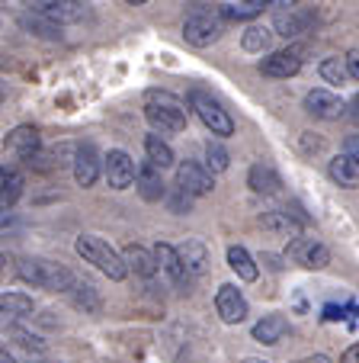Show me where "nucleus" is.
I'll use <instances>...</instances> for the list:
<instances>
[{
    "label": "nucleus",
    "instance_id": "33",
    "mask_svg": "<svg viewBox=\"0 0 359 363\" xmlns=\"http://www.w3.org/2000/svg\"><path fill=\"white\" fill-rule=\"evenodd\" d=\"M77 306H84V308H96V306H100V299H96V293H93V286H90V283H77Z\"/></svg>",
    "mask_w": 359,
    "mask_h": 363
},
{
    "label": "nucleus",
    "instance_id": "42",
    "mask_svg": "<svg viewBox=\"0 0 359 363\" xmlns=\"http://www.w3.org/2000/svg\"><path fill=\"white\" fill-rule=\"evenodd\" d=\"M308 363H331V360H327V357H312Z\"/></svg>",
    "mask_w": 359,
    "mask_h": 363
},
{
    "label": "nucleus",
    "instance_id": "39",
    "mask_svg": "<svg viewBox=\"0 0 359 363\" xmlns=\"http://www.w3.org/2000/svg\"><path fill=\"white\" fill-rule=\"evenodd\" d=\"M340 363H359V341L353 344V347L343 350V357H340Z\"/></svg>",
    "mask_w": 359,
    "mask_h": 363
},
{
    "label": "nucleus",
    "instance_id": "6",
    "mask_svg": "<svg viewBox=\"0 0 359 363\" xmlns=\"http://www.w3.org/2000/svg\"><path fill=\"white\" fill-rule=\"evenodd\" d=\"M176 190H183L186 196H209L215 190V180H212V174L203 164L183 161V164L176 167Z\"/></svg>",
    "mask_w": 359,
    "mask_h": 363
},
{
    "label": "nucleus",
    "instance_id": "20",
    "mask_svg": "<svg viewBox=\"0 0 359 363\" xmlns=\"http://www.w3.org/2000/svg\"><path fill=\"white\" fill-rule=\"evenodd\" d=\"M138 193H142L148 203H154V199L164 196V180H161V167H154L151 161H144L142 167H138Z\"/></svg>",
    "mask_w": 359,
    "mask_h": 363
},
{
    "label": "nucleus",
    "instance_id": "2",
    "mask_svg": "<svg viewBox=\"0 0 359 363\" xmlns=\"http://www.w3.org/2000/svg\"><path fill=\"white\" fill-rule=\"evenodd\" d=\"M74 247H77V254H81L84 261L93 264L96 270H103L109 280H125L129 264L122 261V254H115L103 238H96V235H81Z\"/></svg>",
    "mask_w": 359,
    "mask_h": 363
},
{
    "label": "nucleus",
    "instance_id": "4",
    "mask_svg": "<svg viewBox=\"0 0 359 363\" xmlns=\"http://www.w3.org/2000/svg\"><path fill=\"white\" fill-rule=\"evenodd\" d=\"M20 277L42 289H71L74 286V277H71V270L64 267V264L42 261V257H26V261H20Z\"/></svg>",
    "mask_w": 359,
    "mask_h": 363
},
{
    "label": "nucleus",
    "instance_id": "18",
    "mask_svg": "<svg viewBox=\"0 0 359 363\" xmlns=\"http://www.w3.org/2000/svg\"><path fill=\"white\" fill-rule=\"evenodd\" d=\"M122 261L129 264V270H135L138 277H154L157 270H161V267H157V257L151 251H144L142 245H129V247H125Z\"/></svg>",
    "mask_w": 359,
    "mask_h": 363
},
{
    "label": "nucleus",
    "instance_id": "7",
    "mask_svg": "<svg viewBox=\"0 0 359 363\" xmlns=\"http://www.w3.org/2000/svg\"><path fill=\"white\" fill-rule=\"evenodd\" d=\"M215 308H218V315H222L224 325H241V322L247 318V299L241 296V289L231 286V283L218 286V293H215Z\"/></svg>",
    "mask_w": 359,
    "mask_h": 363
},
{
    "label": "nucleus",
    "instance_id": "21",
    "mask_svg": "<svg viewBox=\"0 0 359 363\" xmlns=\"http://www.w3.org/2000/svg\"><path fill=\"white\" fill-rule=\"evenodd\" d=\"M276 33L285 35V39H295V35H302L308 26H312V16L302 13V10H283V13L276 16Z\"/></svg>",
    "mask_w": 359,
    "mask_h": 363
},
{
    "label": "nucleus",
    "instance_id": "38",
    "mask_svg": "<svg viewBox=\"0 0 359 363\" xmlns=\"http://www.w3.org/2000/svg\"><path fill=\"white\" fill-rule=\"evenodd\" d=\"M346 68H350V77H356L359 81V52L353 48V52H346Z\"/></svg>",
    "mask_w": 359,
    "mask_h": 363
},
{
    "label": "nucleus",
    "instance_id": "14",
    "mask_svg": "<svg viewBox=\"0 0 359 363\" xmlns=\"http://www.w3.org/2000/svg\"><path fill=\"white\" fill-rule=\"evenodd\" d=\"M176 251H180V261H183V267H186L190 277H203L205 270H209V251H205L203 241L190 238V241H183V245L176 247Z\"/></svg>",
    "mask_w": 359,
    "mask_h": 363
},
{
    "label": "nucleus",
    "instance_id": "36",
    "mask_svg": "<svg viewBox=\"0 0 359 363\" xmlns=\"http://www.w3.org/2000/svg\"><path fill=\"white\" fill-rule=\"evenodd\" d=\"M343 155H350L353 161H359V135H350L343 142Z\"/></svg>",
    "mask_w": 359,
    "mask_h": 363
},
{
    "label": "nucleus",
    "instance_id": "16",
    "mask_svg": "<svg viewBox=\"0 0 359 363\" xmlns=\"http://www.w3.org/2000/svg\"><path fill=\"white\" fill-rule=\"evenodd\" d=\"M327 174H331V180L337 186H343V190L359 186V161H353L350 155H337V158L331 161V167H327Z\"/></svg>",
    "mask_w": 359,
    "mask_h": 363
},
{
    "label": "nucleus",
    "instance_id": "40",
    "mask_svg": "<svg viewBox=\"0 0 359 363\" xmlns=\"http://www.w3.org/2000/svg\"><path fill=\"white\" fill-rule=\"evenodd\" d=\"M350 110H353V116H356V119H359V94H356V96H353V103H350Z\"/></svg>",
    "mask_w": 359,
    "mask_h": 363
},
{
    "label": "nucleus",
    "instance_id": "24",
    "mask_svg": "<svg viewBox=\"0 0 359 363\" xmlns=\"http://www.w3.org/2000/svg\"><path fill=\"white\" fill-rule=\"evenodd\" d=\"M144 151H148V161H151V164L161 167V171L173 164V151H170V145L164 142L161 135H148V138H144Z\"/></svg>",
    "mask_w": 359,
    "mask_h": 363
},
{
    "label": "nucleus",
    "instance_id": "23",
    "mask_svg": "<svg viewBox=\"0 0 359 363\" xmlns=\"http://www.w3.org/2000/svg\"><path fill=\"white\" fill-rule=\"evenodd\" d=\"M228 267L234 270V274L241 277L244 283H253V280L260 277V270H257V264H253V257H251V254H247L241 245H231V247H228Z\"/></svg>",
    "mask_w": 359,
    "mask_h": 363
},
{
    "label": "nucleus",
    "instance_id": "27",
    "mask_svg": "<svg viewBox=\"0 0 359 363\" xmlns=\"http://www.w3.org/2000/svg\"><path fill=\"white\" fill-rule=\"evenodd\" d=\"M0 308H4V315H10V318H23L33 312V299L23 293H4L0 296Z\"/></svg>",
    "mask_w": 359,
    "mask_h": 363
},
{
    "label": "nucleus",
    "instance_id": "31",
    "mask_svg": "<svg viewBox=\"0 0 359 363\" xmlns=\"http://www.w3.org/2000/svg\"><path fill=\"white\" fill-rule=\"evenodd\" d=\"M10 337H13L23 350H29V354H45V341L35 337V335H29L26 328H10Z\"/></svg>",
    "mask_w": 359,
    "mask_h": 363
},
{
    "label": "nucleus",
    "instance_id": "30",
    "mask_svg": "<svg viewBox=\"0 0 359 363\" xmlns=\"http://www.w3.org/2000/svg\"><path fill=\"white\" fill-rule=\"evenodd\" d=\"M205 167H209L212 174L228 171V151H224L218 142H209V145H205Z\"/></svg>",
    "mask_w": 359,
    "mask_h": 363
},
{
    "label": "nucleus",
    "instance_id": "10",
    "mask_svg": "<svg viewBox=\"0 0 359 363\" xmlns=\"http://www.w3.org/2000/svg\"><path fill=\"white\" fill-rule=\"evenodd\" d=\"M289 257L308 270H321V267H327V261H331V251L314 238H295L289 245Z\"/></svg>",
    "mask_w": 359,
    "mask_h": 363
},
{
    "label": "nucleus",
    "instance_id": "22",
    "mask_svg": "<svg viewBox=\"0 0 359 363\" xmlns=\"http://www.w3.org/2000/svg\"><path fill=\"white\" fill-rule=\"evenodd\" d=\"M7 148H13L23 158H33L35 151H39V132H35L33 125H16L7 135Z\"/></svg>",
    "mask_w": 359,
    "mask_h": 363
},
{
    "label": "nucleus",
    "instance_id": "34",
    "mask_svg": "<svg viewBox=\"0 0 359 363\" xmlns=\"http://www.w3.org/2000/svg\"><path fill=\"white\" fill-rule=\"evenodd\" d=\"M247 7L263 10V7H283V10H298V0H244Z\"/></svg>",
    "mask_w": 359,
    "mask_h": 363
},
{
    "label": "nucleus",
    "instance_id": "29",
    "mask_svg": "<svg viewBox=\"0 0 359 363\" xmlns=\"http://www.w3.org/2000/svg\"><path fill=\"white\" fill-rule=\"evenodd\" d=\"M321 77L327 84H343L350 77V68H346V58H324L321 62Z\"/></svg>",
    "mask_w": 359,
    "mask_h": 363
},
{
    "label": "nucleus",
    "instance_id": "26",
    "mask_svg": "<svg viewBox=\"0 0 359 363\" xmlns=\"http://www.w3.org/2000/svg\"><path fill=\"white\" fill-rule=\"evenodd\" d=\"M263 228H270V232L276 235H295L298 232V219L289 213V209H283V213H263Z\"/></svg>",
    "mask_w": 359,
    "mask_h": 363
},
{
    "label": "nucleus",
    "instance_id": "44",
    "mask_svg": "<svg viewBox=\"0 0 359 363\" xmlns=\"http://www.w3.org/2000/svg\"><path fill=\"white\" fill-rule=\"evenodd\" d=\"M244 363H266V360H257V357H247Z\"/></svg>",
    "mask_w": 359,
    "mask_h": 363
},
{
    "label": "nucleus",
    "instance_id": "8",
    "mask_svg": "<svg viewBox=\"0 0 359 363\" xmlns=\"http://www.w3.org/2000/svg\"><path fill=\"white\" fill-rule=\"evenodd\" d=\"M29 4H35V10L42 16H48V23H58V26L87 20V7L77 4V0H29Z\"/></svg>",
    "mask_w": 359,
    "mask_h": 363
},
{
    "label": "nucleus",
    "instance_id": "35",
    "mask_svg": "<svg viewBox=\"0 0 359 363\" xmlns=\"http://www.w3.org/2000/svg\"><path fill=\"white\" fill-rule=\"evenodd\" d=\"M260 10H253V7H222V16L224 20H253V16H257Z\"/></svg>",
    "mask_w": 359,
    "mask_h": 363
},
{
    "label": "nucleus",
    "instance_id": "32",
    "mask_svg": "<svg viewBox=\"0 0 359 363\" xmlns=\"http://www.w3.org/2000/svg\"><path fill=\"white\" fill-rule=\"evenodd\" d=\"M23 26L26 29H35V33L39 35H48V39H55V35H62L58 33V26H55V23H42V20H29V16H23Z\"/></svg>",
    "mask_w": 359,
    "mask_h": 363
},
{
    "label": "nucleus",
    "instance_id": "28",
    "mask_svg": "<svg viewBox=\"0 0 359 363\" xmlns=\"http://www.w3.org/2000/svg\"><path fill=\"white\" fill-rule=\"evenodd\" d=\"M270 42H273V33L270 29H263V26H251L244 33V39H241V45H244V52H266L270 48Z\"/></svg>",
    "mask_w": 359,
    "mask_h": 363
},
{
    "label": "nucleus",
    "instance_id": "11",
    "mask_svg": "<svg viewBox=\"0 0 359 363\" xmlns=\"http://www.w3.org/2000/svg\"><path fill=\"white\" fill-rule=\"evenodd\" d=\"M260 71L266 77H292L302 71V48H285V52H273L270 58L260 62Z\"/></svg>",
    "mask_w": 359,
    "mask_h": 363
},
{
    "label": "nucleus",
    "instance_id": "9",
    "mask_svg": "<svg viewBox=\"0 0 359 363\" xmlns=\"http://www.w3.org/2000/svg\"><path fill=\"white\" fill-rule=\"evenodd\" d=\"M106 180L113 190H129L132 184L138 180V171H135V161L125 155V151H109L106 155Z\"/></svg>",
    "mask_w": 359,
    "mask_h": 363
},
{
    "label": "nucleus",
    "instance_id": "41",
    "mask_svg": "<svg viewBox=\"0 0 359 363\" xmlns=\"http://www.w3.org/2000/svg\"><path fill=\"white\" fill-rule=\"evenodd\" d=\"M0 363H13V357H10L7 350H4V354H0Z\"/></svg>",
    "mask_w": 359,
    "mask_h": 363
},
{
    "label": "nucleus",
    "instance_id": "13",
    "mask_svg": "<svg viewBox=\"0 0 359 363\" xmlns=\"http://www.w3.org/2000/svg\"><path fill=\"white\" fill-rule=\"evenodd\" d=\"M74 180L81 186H93L100 180V158H96L93 145H81L74 155Z\"/></svg>",
    "mask_w": 359,
    "mask_h": 363
},
{
    "label": "nucleus",
    "instance_id": "3",
    "mask_svg": "<svg viewBox=\"0 0 359 363\" xmlns=\"http://www.w3.org/2000/svg\"><path fill=\"white\" fill-rule=\"evenodd\" d=\"M224 29V16L222 10L209 7V4H193L190 13H186V23H183V35L190 45H212V42L222 35Z\"/></svg>",
    "mask_w": 359,
    "mask_h": 363
},
{
    "label": "nucleus",
    "instance_id": "19",
    "mask_svg": "<svg viewBox=\"0 0 359 363\" xmlns=\"http://www.w3.org/2000/svg\"><path fill=\"white\" fill-rule=\"evenodd\" d=\"M289 331V322L283 315H263L257 325H253V341L260 344H279Z\"/></svg>",
    "mask_w": 359,
    "mask_h": 363
},
{
    "label": "nucleus",
    "instance_id": "12",
    "mask_svg": "<svg viewBox=\"0 0 359 363\" xmlns=\"http://www.w3.org/2000/svg\"><path fill=\"white\" fill-rule=\"evenodd\" d=\"M305 110L312 113V116H318V119H340L346 106H343V100H340L337 94L318 87V90H308L305 94Z\"/></svg>",
    "mask_w": 359,
    "mask_h": 363
},
{
    "label": "nucleus",
    "instance_id": "5",
    "mask_svg": "<svg viewBox=\"0 0 359 363\" xmlns=\"http://www.w3.org/2000/svg\"><path fill=\"white\" fill-rule=\"evenodd\" d=\"M190 103H193V110L199 113V119L205 123V129H212V135H231L234 132V123H231V116L222 110V103L212 100L205 90H193L190 94Z\"/></svg>",
    "mask_w": 359,
    "mask_h": 363
},
{
    "label": "nucleus",
    "instance_id": "37",
    "mask_svg": "<svg viewBox=\"0 0 359 363\" xmlns=\"http://www.w3.org/2000/svg\"><path fill=\"white\" fill-rule=\"evenodd\" d=\"M190 199H193V196H186L183 190H176V193H173V203H170V206H173L176 213H183V209H190Z\"/></svg>",
    "mask_w": 359,
    "mask_h": 363
},
{
    "label": "nucleus",
    "instance_id": "25",
    "mask_svg": "<svg viewBox=\"0 0 359 363\" xmlns=\"http://www.w3.org/2000/svg\"><path fill=\"white\" fill-rule=\"evenodd\" d=\"M0 186H4V190H0V203H4V209H10L23 193V177L16 171H7V167H4V171H0Z\"/></svg>",
    "mask_w": 359,
    "mask_h": 363
},
{
    "label": "nucleus",
    "instance_id": "15",
    "mask_svg": "<svg viewBox=\"0 0 359 363\" xmlns=\"http://www.w3.org/2000/svg\"><path fill=\"white\" fill-rule=\"evenodd\" d=\"M154 257H157V267H161L173 283H186V280H190L183 261H180V251H176L173 245H157L154 247Z\"/></svg>",
    "mask_w": 359,
    "mask_h": 363
},
{
    "label": "nucleus",
    "instance_id": "17",
    "mask_svg": "<svg viewBox=\"0 0 359 363\" xmlns=\"http://www.w3.org/2000/svg\"><path fill=\"white\" fill-rule=\"evenodd\" d=\"M247 184H251V190L260 193V196H273V193H279L283 180H279V174L273 171L270 164H253L251 174H247Z\"/></svg>",
    "mask_w": 359,
    "mask_h": 363
},
{
    "label": "nucleus",
    "instance_id": "43",
    "mask_svg": "<svg viewBox=\"0 0 359 363\" xmlns=\"http://www.w3.org/2000/svg\"><path fill=\"white\" fill-rule=\"evenodd\" d=\"M125 4H132V7H138V4H148V0H125Z\"/></svg>",
    "mask_w": 359,
    "mask_h": 363
},
{
    "label": "nucleus",
    "instance_id": "1",
    "mask_svg": "<svg viewBox=\"0 0 359 363\" xmlns=\"http://www.w3.org/2000/svg\"><path fill=\"white\" fill-rule=\"evenodd\" d=\"M144 116L161 132H183L186 129V103L170 90H148L144 94Z\"/></svg>",
    "mask_w": 359,
    "mask_h": 363
}]
</instances>
